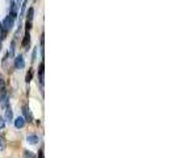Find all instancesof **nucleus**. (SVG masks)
<instances>
[{"mask_svg":"<svg viewBox=\"0 0 175 158\" xmlns=\"http://www.w3.org/2000/svg\"><path fill=\"white\" fill-rule=\"evenodd\" d=\"M29 44H30V35H29V32H27V33H25V36H24V40H23V48L28 49Z\"/></svg>","mask_w":175,"mask_h":158,"instance_id":"obj_5","label":"nucleus"},{"mask_svg":"<svg viewBox=\"0 0 175 158\" xmlns=\"http://www.w3.org/2000/svg\"><path fill=\"white\" fill-rule=\"evenodd\" d=\"M24 155H25V158H36V155L32 153V151H29V150H25L24 151Z\"/></svg>","mask_w":175,"mask_h":158,"instance_id":"obj_13","label":"nucleus"},{"mask_svg":"<svg viewBox=\"0 0 175 158\" xmlns=\"http://www.w3.org/2000/svg\"><path fill=\"white\" fill-rule=\"evenodd\" d=\"M44 62L40 63V67H38V79H40V83H41V86L44 84Z\"/></svg>","mask_w":175,"mask_h":158,"instance_id":"obj_3","label":"nucleus"},{"mask_svg":"<svg viewBox=\"0 0 175 158\" xmlns=\"http://www.w3.org/2000/svg\"><path fill=\"white\" fill-rule=\"evenodd\" d=\"M12 119H13V115H12V110H11L9 107H7V110H5V115H4V121L9 123V121H12Z\"/></svg>","mask_w":175,"mask_h":158,"instance_id":"obj_4","label":"nucleus"},{"mask_svg":"<svg viewBox=\"0 0 175 158\" xmlns=\"http://www.w3.org/2000/svg\"><path fill=\"white\" fill-rule=\"evenodd\" d=\"M38 158H44V149H40V151H38Z\"/></svg>","mask_w":175,"mask_h":158,"instance_id":"obj_17","label":"nucleus"},{"mask_svg":"<svg viewBox=\"0 0 175 158\" xmlns=\"http://www.w3.org/2000/svg\"><path fill=\"white\" fill-rule=\"evenodd\" d=\"M5 100H8V96L3 92V95L0 96V103H1V106H3V107H5Z\"/></svg>","mask_w":175,"mask_h":158,"instance_id":"obj_12","label":"nucleus"},{"mask_svg":"<svg viewBox=\"0 0 175 158\" xmlns=\"http://www.w3.org/2000/svg\"><path fill=\"white\" fill-rule=\"evenodd\" d=\"M13 25H15V19L11 16V15H8L7 17L4 19V21H3V24H1V27L5 29L7 32H9L12 28H13Z\"/></svg>","mask_w":175,"mask_h":158,"instance_id":"obj_1","label":"nucleus"},{"mask_svg":"<svg viewBox=\"0 0 175 158\" xmlns=\"http://www.w3.org/2000/svg\"><path fill=\"white\" fill-rule=\"evenodd\" d=\"M4 125H5V121H4V119H0V129H3Z\"/></svg>","mask_w":175,"mask_h":158,"instance_id":"obj_16","label":"nucleus"},{"mask_svg":"<svg viewBox=\"0 0 175 158\" xmlns=\"http://www.w3.org/2000/svg\"><path fill=\"white\" fill-rule=\"evenodd\" d=\"M4 91H5V80L0 76V92H4Z\"/></svg>","mask_w":175,"mask_h":158,"instance_id":"obj_11","label":"nucleus"},{"mask_svg":"<svg viewBox=\"0 0 175 158\" xmlns=\"http://www.w3.org/2000/svg\"><path fill=\"white\" fill-rule=\"evenodd\" d=\"M4 146H5V138L4 136H0V150L4 149Z\"/></svg>","mask_w":175,"mask_h":158,"instance_id":"obj_14","label":"nucleus"},{"mask_svg":"<svg viewBox=\"0 0 175 158\" xmlns=\"http://www.w3.org/2000/svg\"><path fill=\"white\" fill-rule=\"evenodd\" d=\"M15 66H16V69H19V70L24 69L25 62H24V58H23L21 54H19L17 57H16V59H15Z\"/></svg>","mask_w":175,"mask_h":158,"instance_id":"obj_2","label":"nucleus"},{"mask_svg":"<svg viewBox=\"0 0 175 158\" xmlns=\"http://www.w3.org/2000/svg\"><path fill=\"white\" fill-rule=\"evenodd\" d=\"M27 140H28L29 144H37L38 142V136H36V134H29Z\"/></svg>","mask_w":175,"mask_h":158,"instance_id":"obj_8","label":"nucleus"},{"mask_svg":"<svg viewBox=\"0 0 175 158\" xmlns=\"http://www.w3.org/2000/svg\"><path fill=\"white\" fill-rule=\"evenodd\" d=\"M16 1H19V0H15V3H16Z\"/></svg>","mask_w":175,"mask_h":158,"instance_id":"obj_19","label":"nucleus"},{"mask_svg":"<svg viewBox=\"0 0 175 158\" xmlns=\"http://www.w3.org/2000/svg\"><path fill=\"white\" fill-rule=\"evenodd\" d=\"M33 16H34V8L30 7L29 9H28V13H27V21L32 23V20H33Z\"/></svg>","mask_w":175,"mask_h":158,"instance_id":"obj_7","label":"nucleus"},{"mask_svg":"<svg viewBox=\"0 0 175 158\" xmlns=\"http://www.w3.org/2000/svg\"><path fill=\"white\" fill-rule=\"evenodd\" d=\"M32 76H33V70L29 69V71H28L27 76H25V80H27V83H29L32 80Z\"/></svg>","mask_w":175,"mask_h":158,"instance_id":"obj_10","label":"nucleus"},{"mask_svg":"<svg viewBox=\"0 0 175 158\" xmlns=\"http://www.w3.org/2000/svg\"><path fill=\"white\" fill-rule=\"evenodd\" d=\"M23 110H24V115H25V119H27L28 121H30V120H32V114H30V112H29V110H28L27 107H24V108H23Z\"/></svg>","mask_w":175,"mask_h":158,"instance_id":"obj_9","label":"nucleus"},{"mask_svg":"<svg viewBox=\"0 0 175 158\" xmlns=\"http://www.w3.org/2000/svg\"><path fill=\"white\" fill-rule=\"evenodd\" d=\"M24 125H25V119H24V117H17V119L15 120V127L19 128V129H20V128H23Z\"/></svg>","mask_w":175,"mask_h":158,"instance_id":"obj_6","label":"nucleus"},{"mask_svg":"<svg viewBox=\"0 0 175 158\" xmlns=\"http://www.w3.org/2000/svg\"><path fill=\"white\" fill-rule=\"evenodd\" d=\"M0 50H1V38H0Z\"/></svg>","mask_w":175,"mask_h":158,"instance_id":"obj_18","label":"nucleus"},{"mask_svg":"<svg viewBox=\"0 0 175 158\" xmlns=\"http://www.w3.org/2000/svg\"><path fill=\"white\" fill-rule=\"evenodd\" d=\"M25 29H27V32H29L32 29V23H29V21H27V27H25Z\"/></svg>","mask_w":175,"mask_h":158,"instance_id":"obj_15","label":"nucleus"}]
</instances>
